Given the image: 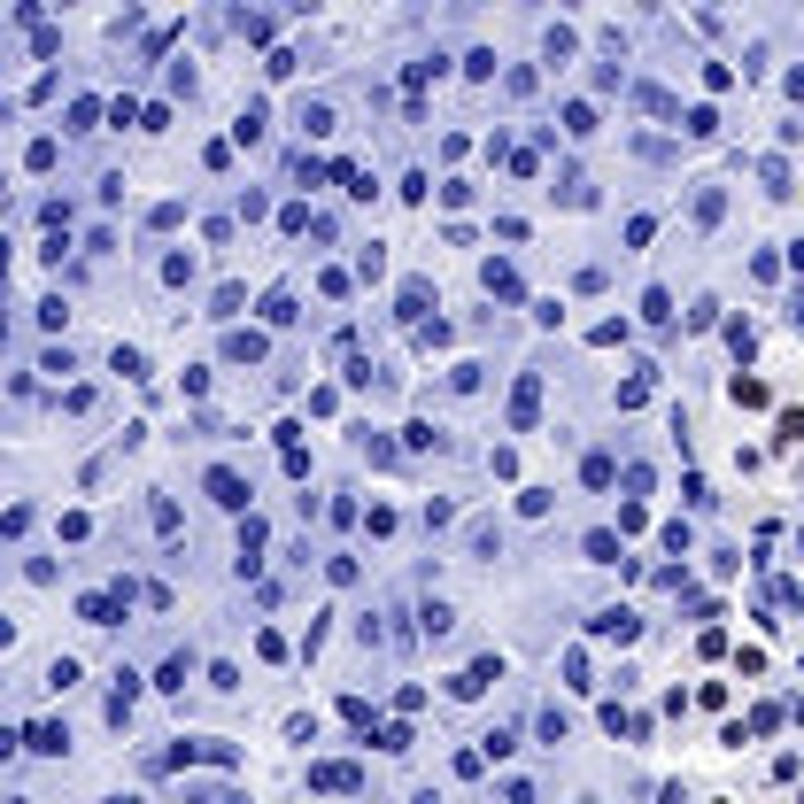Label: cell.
Instances as JSON below:
<instances>
[{
  "instance_id": "30bf717a",
  "label": "cell",
  "mask_w": 804,
  "mask_h": 804,
  "mask_svg": "<svg viewBox=\"0 0 804 804\" xmlns=\"http://www.w3.org/2000/svg\"><path fill=\"white\" fill-rule=\"evenodd\" d=\"M487 294H503V302H518V279L503 264H487Z\"/></svg>"
},
{
  "instance_id": "6da1fadb",
  "label": "cell",
  "mask_w": 804,
  "mask_h": 804,
  "mask_svg": "<svg viewBox=\"0 0 804 804\" xmlns=\"http://www.w3.org/2000/svg\"><path fill=\"white\" fill-rule=\"evenodd\" d=\"M210 496L225 503V511H248V479H240V472H225V464H217V472H210Z\"/></svg>"
},
{
  "instance_id": "8992f818",
  "label": "cell",
  "mask_w": 804,
  "mask_h": 804,
  "mask_svg": "<svg viewBox=\"0 0 804 804\" xmlns=\"http://www.w3.org/2000/svg\"><path fill=\"white\" fill-rule=\"evenodd\" d=\"M225 356H232V364H255V356H264V341H255V333H232Z\"/></svg>"
},
{
  "instance_id": "9c48e42d",
  "label": "cell",
  "mask_w": 804,
  "mask_h": 804,
  "mask_svg": "<svg viewBox=\"0 0 804 804\" xmlns=\"http://www.w3.org/2000/svg\"><path fill=\"white\" fill-rule=\"evenodd\" d=\"M264 317H271V326H294V294L279 287V294H271V302H264Z\"/></svg>"
},
{
  "instance_id": "3957f363",
  "label": "cell",
  "mask_w": 804,
  "mask_h": 804,
  "mask_svg": "<svg viewBox=\"0 0 804 804\" xmlns=\"http://www.w3.org/2000/svg\"><path fill=\"white\" fill-rule=\"evenodd\" d=\"M588 557H595V565H627V549H619V534H603V526H595V534H588ZM627 573H634V565H627Z\"/></svg>"
},
{
  "instance_id": "7a4b0ae2",
  "label": "cell",
  "mask_w": 804,
  "mask_h": 804,
  "mask_svg": "<svg viewBox=\"0 0 804 804\" xmlns=\"http://www.w3.org/2000/svg\"><path fill=\"white\" fill-rule=\"evenodd\" d=\"M534 410H541V380L526 371V380H518V395H511V425H518V433L534 425Z\"/></svg>"
},
{
  "instance_id": "ba28073f",
  "label": "cell",
  "mask_w": 804,
  "mask_h": 804,
  "mask_svg": "<svg viewBox=\"0 0 804 804\" xmlns=\"http://www.w3.org/2000/svg\"><path fill=\"white\" fill-rule=\"evenodd\" d=\"M642 317H650V326H666V317H673V294L650 287V294H642Z\"/></svg>"
},
{
  "instance_id": "277c9868",
  "label": "cell",
  "mask_w": 804,
  "mask_h": 804,
  "mask_svg": "<svg viewBox=\"0 0 804 804\" xmlns=\"http://www.w3.org/2000/svg\"><path fill=\"white\" fill-rule=\"evenodd\" d=\"M62 743H70V735H62L55 719H39V728H31V750H39V758H62Z\"/></svg>"
},
{
  "instance_id": "52a82bcc",
  "label": "cell",
  "mask_w": 804,
  "mask_h": 804,
  "mask_svg": "<svg viewBox=\"0 0 804 804\" xmlns=\"http://www.w3.org/2000/svg\"><path fill=\"white\" fill-rule=\"evenodd\" d=\"M302 132H309V139L333 132V109H326V101H309V109H302Z\"/></svg>"
},
{
  "instance_id": "5b68a950",
  "label": "cell",
  "mask_w": 804,
  "mask_h": 804,
  "mask_svg": "<svg viewBox=\"0 0 804 804\" xmlns=\"http://www.w3.org/2000/svg\"><path fill=\"white\" fill-rule=\"evenodd\" d=\"M309 789H341V797H348V789H356V766H317Z\"/></svg>"
}]
</instances>
